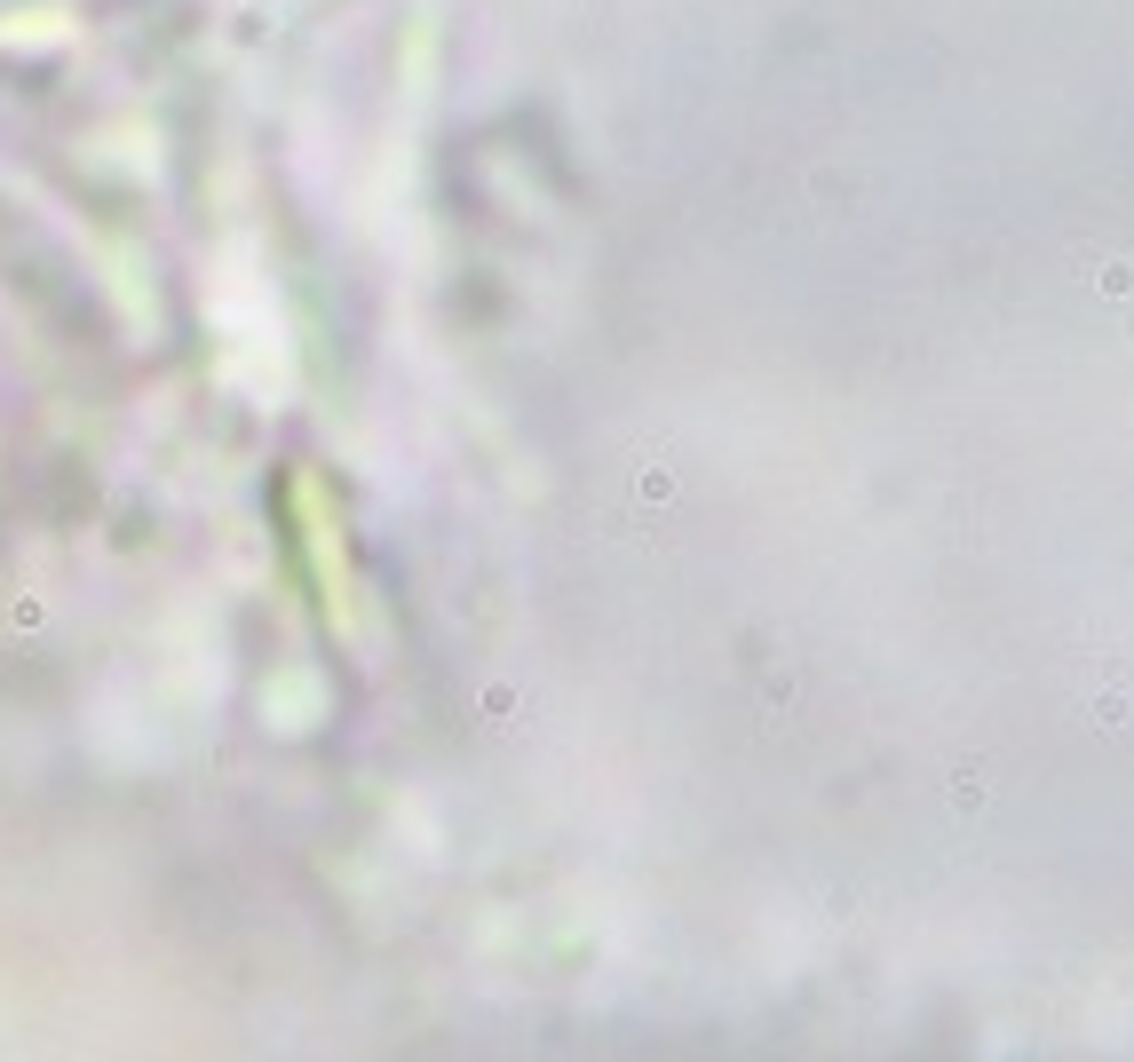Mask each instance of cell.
<instances>
[{
	"instance_id": "6da1fadb",
	"label": "cell",
	"mask_w": 1134,
	"mask_h": 1062,
	"mask_svg": "<svg viewBox=\"0 0 1134 1062\" xmlns=\"http://www.w3.org/2000/svg\"><path fill=\"white\" fill-rule=\"evenodd\" d=\"M1087 706H1095L1103 730H1127V690H1103V698H1087Z\"/></svg>"
},
{
	"instance_id": "7a4b0ae2",
	"label": "cell",
	"mask_w": 1134,
	"mask_h": 1062,
	"mask_svg": "<svg viewBox=\"0 0 1134 1062\" xmlns=\"http://www.w3.org/2000/svg\"><path fill=\"white\" fill-rule=\"evenodd\" d=\"M1103 294H1111V302H1127V294H1134V270H1127V262H1103Z\"/></svg>"
},
{
	"instance_id": "3957f363",
	"label": "cell",
	"mask_w": 1134,
	"mask_h": 1062,
	"mask_svg": "<svg viewBox=\"0 0 1134 1062\" xmlns=\"http://www.w3.org/2000/svg\"><path fill=\"white\" fill-rule=\"evenodd\" d=\"M952 809H960V817H976V809H984V785H976V777H960V785H952Z\"/></svg>"
}]
</instances>
